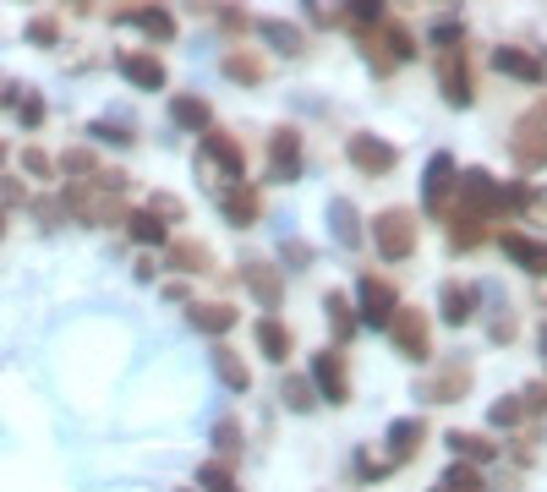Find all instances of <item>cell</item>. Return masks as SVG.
<instances>
[{"instance_id":"1","label":"cell","mask_w":547,"mask_h":492,"mask_svg":"<svg viewBox=\"0 0 547 492\" xmlns=\"http://www.w3.org/2000/svg\"><path fill=\"white\" fill-rule=\"evenodd\" d=\"M372 241H378V252L389 257V263L411 257V246H416L411 214H405V208H389V214H378V219H372Z\"/></svg>"},{"instance_id":"26","label":"cell","mask_w":547,"mask_h":492,"mask_svg":"<svg viewBox=\"0 0 547 492\" xmlns=\"http://www.w3.org/2000/svg\"><path fill=\"white\" fill-rule=\"evenodd\" d=\"M132 236H137V241H154V246L165 241V225H159V219H154V208H148V214H137V219H132Z\"/></svg>"},{"instance_id":"30","label":"cell","mask_w":547,"mask_h":492,"mask_svg":"<svg viewBox=\"0 0 547 492\" xmlns=\"http://www.w3.org/2000/svg\"><path fill=\"white\" fill-rule=\"evenodd\" d=\"M329 312H334V334L345 339V334L356 328V323H351V307H345V296H329Z\"/></svg>"},{"instance_id":"7","label":"cell","mask_w":547,"mask_h":492,"mask_svg":"<svg viewBox=\"0 0 547 492\" xmlns=\"http://www.w3.org/2000/svg\"><path fill=\"white\" fill-rule=\"evenodd\" d=\"M493 66H498V72H509V77H526V82H542L547 77V66L537 61V55H526V50H498Z\"/></svg>"},{"instance_id":"19","label":"cell","mask_w":547,"mask_h":492,"mask_svg":"<svg viewBox=\"0 0 547 492\" xmlns=\"http://www.w3.org/2000/svg\"><path fill=\"white\" fill-rule=\"evenodd\" d=\"M449 443H455V454H465V460H493V443H487V438H476V432H455V438H449Z\"/></svg>"},{"instance_id":"24","label":"cell","mask_w":547,"mask_h":492,"mask_svg":"<svg viewBox=\"0 0 547 492\" xmlns=\"http://www.w3.org/2000/svg\"><path fill=\"white\" fill-rule=\"evenodd\" d=\"M296 154H301V143H296V132H279L274 137V164H279V170H296Z\"/></svg>"},{"instance_id":"25","label":"cell","mask_w":547,"mask_h":492,"mask_svg":"<svg viewBox=\"0 0 547 492\" xmlns=\"http://www.w3.org/2000/svg\"><path fill=\"white\" fill-rule=\"evenodd\" d=\"M197 487H208V492H236V482H230L225 465H203V471H197Z\"/></svg>"},{"instance_id":"29","label":"cell","mask_w":547,"mask_h":492,"mask_svg":"<svg viewBox=\"0 0 547 492\" xmlns=\"http://www.w3.org/2000/svg\"><path fill=\"white\" fill-rule=\"evenodd\" d=\"M132 22H137V28H148V33H159V39H170V28H176V22L165 17V11H137Z\"/></svg>"},{"instance_id":"40","label":"cell","mask_w":547,"mask_h":492,"mask_svg":"<svg viewBox=\"0 0 547 492\" xmlns=\"http://www.w3.org/2000/svg\"><path fill=\"white\" fill-rule=\"evenodd\" d=\"M542 356H547V328H542Z\"/></svg>"},{"instance_id":"17","label":"cell","mask_w":547,"mask_h":492,"mask_svg":"<svg viewBox=\"0 0 547 492\" xmlns=\"http://www.w3.org/2000/svg\"><path fill=\"white\" fill-rule=\"evenodd\" d=\"M444 99L471 104V77H465V66H455V61H444Z\"/></svg>"},{"instance_id":"28","label":"cell","mask_w":547,"mask_h":492,"mask_svg":"<svg viewBox=\"0 0 547 492\" xmlns=\"http://www.w3.org/2000/svg\"><path fill=\"white\" fill-rule=\"evenodd\" d=\"M449 241H455V246H476V241H482L476 219H471V214H455V230H449Z\"/></svg>"},{"instance_id":"37","label":"cell","mask_w":547,"mask_h":492,"mask_svg":"<svg viewBox=\"0 0 547 492\" xmlns=\"http://www.w3.org/2000/svg\"><path fill=\"white\" fill-rule=\"evenodd\" d=\"M17 110H22V121H28V126H39V121H44V104L33 99V93H28V99H22V104H17Z\"/></svg>"},{"instance_id":"10","label":"cell","mask_w":547,"mask_h":492,"mask_svg":"<svg viewBox=\"0 0 547 492\" xmlns=\"http://www.w3.org/2000/svg\"><path fill=\"white\" fill-rule=\"evenodd\" d=\"M504 252L515 257V263H526L531 274H547V246H537V241H526V236H515V230H509V236H504Z\"/></svg>"},{"instance_id":"27","label":"cell","mask_w":547,"mask_h":492,"mask_svg":"<svg viewBox=\"0 0 547 492\" xmlns=\"http://www.w3.org/2000/svg\"><path fill=\"white\" fill-rule=\"evenodd\" d=\"M263 33H269V44H279L285 55H296V44H301L296 28H285V22H263Z\"/></svg>"},{"instance_id":"34","label":"cell","mask_w":547,"mask_h":492,"mask_svg":"<svg viewBox=\"0 0 547 492\" xmlns=\"http://www.w3.org/2000/svg\"><path fill=\"white\" fill-rule=\"evenodd\" d=\"M225 72H230V77H247V82H258V61H241V55H230V61H225Z\"/></svg>"},{"instance_id":"42","label":"cell","mask_w":547,"mask_h":492,"mask_svg":"<svg viewBox=\"0 0 547 492\" xmlns=\"http://www.w3.org/2000/svg\"><path fill=\"white\" fill-rule=\"evenodd\" d=\"M0 219H6V208H0ZM0 230H6V225H0Z\"/></svg>"},{"instance_id":"33","label":"cell","mask_w":547,"mask_h":492,"mask_svg":"<svg viewBox=\"0 0 547 492\" xmlns=\"http://www.w3.org/2000/svg\"><path fill=\"white\" fill-rule=\"evenodd\" d=\"M214 443H219V449H241V427H236V421H219V427H214Z\"/></svg>"},{"instance_id":"41","label":"cell","mask_w":547,"mask_h":492,"mask_svg":"<svg viewBox=\"0 0 547 492\" xmlns=\"http://www.w3.org/2000/svg\"><path fill=\"white\" fill-rule=\"evenodd\" d=\"M0 164H6V143H0Z\"/></svg>"},{"instance_id":"39","label":"cell","mask_w":547,"mask_h":492,"mask_svg":"<svg viewBox=\"0 0 547 492\" xmlns=\"http://www.w3.org/2000/svg\"><path fill=\"white\" fill-rule=\"evenodd\" d=\"M22 164H28L33 175H50V159H44V154H33V148H28V154H22Z\"/></svg>"},{"instance_id":"22","label":"cell","mask_w":547,"mask_h":492,"mask_svg":"<svg viewBox=\"0 0 547 492\" xmlns=\"http://www.w3.org/2000/svg\"><path fill=\"white\" fill-rule=\"evenodd\" d=\"M241 274H247V285H252V290H258V296L274 307V301H279V285H274V274H269V268H263V263H252V268H241Z\"/></svg>"},{"instance_id":"21","label":"cell","mask_w":547,"mask_h":492,"mask_svg":"<svg viewBox=\"0 0 547 492\" xmlns=\"http://www.w3.org/2000/svg\"><path fill=\"white\" fill-rule=\"evenodd\" d=\"M444 492H482V476L471 465H449L444 471Z\"/></svg>"},{"instance_id":"12","label":"cell","mask_w":547,"mask_h":492,"mask_svg":"<svg viewBox=\"0 0 547 492\" xmlns=\"http://www.w3.org/2000/svg\"><path fill=\"white\" fill-rule=\"evenodd\" d=\"M476 290L471 285H444V323H471Z\"/></svg>"},{"instance_id":"9","label":"cell","mask_w":547,"mask_h":492,"mask_svg":"<svg viewBox=\"0 0 547 492\" xmlns=\"http://www.w3.org/2000/svg\"><path fill=\"white\" fill-rule=\"evenodd\" d=\"M351 159L362 164V170H389V164H394V148L378 143V137H351Z\"/></svg>"},{"instance_id":"18","label":"cell","mask_w":547,"mask_h":492,"mask_svg":"<svg viewBox=\"0 0 547 492\" xmlns=\"http://www.w3.org/2000/svg\"><path fill=\"white\" fill-rule=\"evenodd\" d=\"M214 372L230 383V389H247V383H252V378H247V367H241V361L230 356V350H214Z\"/></svg>"},{"instance_id":"14","label":"cell","mask_w":547,"mask_h":492,"mask_svg":"<svg viewBox=\"0 0 547 492\" xmlns=\"http://www.w3.org/2000/svg\"><path fill=\"white\" fill-rule=\"evenodd\" d=\"M258 345L269 350V361H285V356H290V334H285V328H279L274 318L258 323Z\"/></svg>"},{"instance_id":"23","label":"cell","mask_w":547,"mask_h":492,"mask_svg":"<svg viewBox=\"0 0 547 492\" xmlns=\"http://www.w3.org/2000/svg\"><path fill=\"white\" fill-rule=\"evenodd\" d=\"M170 115H176L181 126H208V104L203 99H176V104H170Z\"/></svg>"},{"instance_id":"38","label":"cell","mask_w":547,"mask_h":492,"mask_svg":"<svg viewBox=\"0 0 547 492\" xmlns=\"http://www.w3.org/2000/svg\"><path fill=\"white\" fill-rule=\"evenodd\" d=\"M433 39H438V44H460V22H438Z\"/></svg>"},{"instance_id":"8","label":"cell","mask_w":547,"mask_h":492,"mask_svg":"<svg viewBox=\"0 0 547 492\" xmlns=\"http://www.w3.org/2000/svg\"><path fill=\"white\" fill-rule=\"evenodd\" d=\"M449 186H455V159H449V154H433V164H427V208L444 203Z\"/></svg>"},{"instance_id":"4","label":"cell","mask_w":547,"mask_h":492,"mask_svg":"<svg viewBox=\"0 0 547 492\" xmlns=\"http://www.w3.org/2000/svg\"><path fill=\"white\" fill-rule=\"evenodd\" d=\"M312 383L323 389V400H329V405H345L351 383H345V361H340V350H323V356L312 361Z\"/></svg>"},{"instance_id":"32","label":"cell","mask_w":547,"mask_h":492,"mask_svg":"<svg viewBox=\"0 0 547 492\" xmlns=\"http://www.w3.org/2000/svg\"><path fill=\"white\" fill-rule=\"evenodd\" d=\"M225 208H230V219H252V214H258V197H252V192H236Z\"/></svg>"},{"instance_id":"6","label":"cell","mask_w":547,"mask_h":492,"mask_svg":"<svg viewBox=\"0 0 547 492\" xmlns=\"http://www.w3.org/2000/svg\"><path fill=\"white\" fill-rule=\"evenodd\" d=\"M394 339H400L405 356H427V323L416 312H394Z\"/></svg>"},{"instance_id":"15","label":"cell","mask_w":547,"mask_h":492,"mask_svg":"<svg viewBox=\"0 0 547 492\" xmlns=\"http://www.w3.org/2000/svg\"><path fill=\"white\" fill-rule=\"evenodd\" d=\"M203 148H208V154H214V159H219V164H225V170H230V175H236V181H241V170H247V159H241V148H230V143H225V137H219V132H208V137H203Z\"/></svg>"},{"instance_id":"13","label":"cell","mask_w":547,"mask_h":492,"mask_svg":"<svg viewBox=\"0 0 547 492\" xmlns=\"http://www.w3.org/2000/svg\"><path fill=\"white\" fill-rule=\"evenodd\" d=\"M329 214H334V236H340L345 246H356V241H362V230H356V208L345 203V197H334V203H329Z\"/></svg>"},{"instance_id":"16","label":"cell","mask_w":547,"mask_h":492,"mask_svg":"<svg viewBox=\"0 0 547 492\" xmlns=\"http://www.w3.org/2000/svg\"><path fill=\"white\" fill-rule=\"evenodd\" d=\"M230 323H236L230 307H192V328H203V334H225Z\"/></svg>"},{"instance_id":"5","label":"cell","mask_w":547,"mask_h":492,"mask_svg":"<svg viewBox=\"0 0 547 492\" xmlns=\"http://www.w3.org/2000/svg\"><path fill=\"white\" fill-rule=\"evenodd\" d=\"M362 318L372 328H389L394 323V290L383 279H362Z\"/></svg>"},{"instance_id":"20","label":"cell","mask_w":547,"mask_h":492,"mask_svg":"<svg viewBox=\"0 0 547 492\" xmlns=\"http://www.w3.org/2000/svg\"><path fill=\"white\" fill-rule=\"evenodd\" d=\"M389 443H394V454H411L416 443H422V421H394V427H389Z\"/></svg>"},{"instance_id":"35","label":"cell","mask_w":547,"mask_h":492,"mask_svg":"<svg viewBox=\"0 0 547 492\" xmlns=\"http://www.w3.org/2000/svg\"><path fill=\"white\" fill-rule=\"evenodd\" d=\"M493 421H498V427H515V421H520V405H515V400L493 405Z\"/></svg>"},{"instance_id":"11","label":"cell","mask_w":547,"mask_h":492,"mask_svg":"<svg viewBox=\"0 0 547 492\" xmlns=\"http://www.w3.org/2000/svg\"><path fill=\"white\" fill-rule=\"evenodd\" d=\"M121 72L137 82V88H165V66L148 61V55H121Z\"/></svg>"},{"instance_id":"3","label":"cell","mask_w":547,"mask_h":492,"mask_svg":"<svg viewBox=\"0 0 547 492\" xmlns=\"http://www.w3.org/2000/svg\"><path fill=\"white\" fill-rule=\"evenodd\" d=\"M455 186H460L465 203H471V219H476V214H493V208H504V186H493V175H487V170H465Z\"/></svg>"},{"instance_id":"31","label":"cell","mask_w":547,"mask_h":492,"mask_svg":"<svg viewBox=\"0 0 547 492\" xmlns=\"http://www.w3.org/2000/svg\"><path fill=\"white\" fill-rule=\"evenodd\" d=\"M285 405L290 410H312V394H307V383H301V378L285 383Z\"/></svg>"},{"instance_id":"36","label":"cell","mask_w":547,"mask_h":492,"mask_svg":"<svg viewBox=\"0 0 547 492\" xmlns=\"http://www.w3.org/2000/svg\"><path fill=\"white\" fill-rule=\"evenodd\" d=\"M61 170L83 175V170H93V154H83V148H77V154H66V159H61Z\"/></svg>"},{"instance_id":"2","label":"cell","mask_w":547,"mask_h":492,"mask_svg":"<svg viewBox=\"0 0 547 492\" xmlns=\"http://www.w3.org/2000/svg\"><path fill=\"white\" fill-rule=\"evenodd\" d=\"M515 159H520V164H547V104H537V110L520 121V132H515Z\"/></svg>"}]
</instances>
